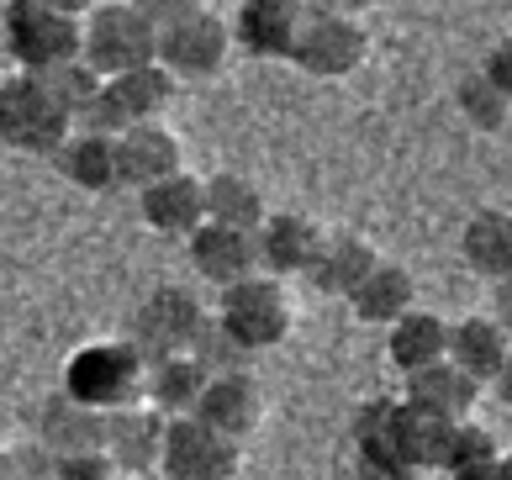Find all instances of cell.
<instances>
[{
	"label": "cell",
	"mask_w": 512,
	"mask_h": 480,
	"mask_svg": "<svg viewBox=\"0 0 512 480\" xmlns=\"http://www.w3.org/2000/svg\"><path fill=\"white\" fill-rule=\"evenodd\" d=\"M481 80L512 95V48H507V43H497V48L486 53V64H481Z\"/></svg>",
	"instance_id": "cell-34"
},
{
	"label": "cell",
	"mask_w": 512,
	"mask_h": 480,
	"mask_svg": "<svg viewBox=\"0 0 512 480\" xmlns=\"http://www.w3.org/2000/svg\"><path fill=\"white\" fill-rule=\"evenodd\" d=\"M74 132V117L43 74H11L0 85V138L16 153H53Z\"/></svg>",
	"instance_id": "cell-3"
},
{
	"label": "cell",
	"mask_w": 512,
	"mask_h": 480,
	"mask_svg": "<svg viewBox=\"0 0 512 480\" xmlns=\"http://www.w3.org/2000/svg\"><path fill=\"white\" fill-rule=\"evenodd\" d=\"M43 80H48V90L69 106V117H74V111H80V106L90 101V95H96V90L106 85V80H101V74L90 69L85 59H69V64H59V69H48Z\"/></svg>",
	"instance_id": "cell-31"
},
{
	"label": "cell",
	"mask_w": 512,
	"mask_h": 480,
	"mask_svg": "<svg viewBox=\"0 0 512 480\" xmlns=\"http://www.w3.org/2000/svg\"><path fill=\"white\" fill-rule=\"evenodd\" d=\"M243 465V444L212 433L201 417H169L159 444V475L164 480H233Z\"/></svg>",
	"instance_id": "cell-7"
},
{
	"label": "cell",
	"mask_w": 512,
	"mask_h": 480,
	"mask_svg": "<svg viewBox=\"0 0 512 480\" xmlns=\"http://www.w3.org/2000/svg\"><path fill=\"white\" fill-rule=\"evenodd\" d=\"M206 391V375L191 354H175V359H154L143 370V407H154L159 417H191L196 401Z\"/></svg>",
	"instance_id": "cell-22"
},
{
	"label": "cell",
	"mask_w": 512,
	"mask_h": 480,
	"mask_svg": "<svg viewBox=\"0 0 512 480\" xmlns=\"http://www.w3.org/2000/svg\"><path fill=\"white\" fill-rule=\"evenodd\" d=\"M206 322L212 317L201 312V296H191L185 285H159V291L138 306L127 343L143 354V364L175 359V354H191V343H196V333L206 328Z\"/></svg>",
	"instance_id": "cell-6"
},
{
	"label": "cell",
	"mask_w": 512,
	"mask_h": 480,
	"mask_svg": "<svg viewBox=\"0 0 512 480\" xmlns=\"http://www.w3.org/2000/svg\"><path fill=\"white\" fill-rule=\"evenodd\" d=\"M217 328L233 338L243 354H264V349H275V343H286V333L296 328V306H291L286 280L249 275V280L227 285L222 306H217Z\"/></svg>",
	"instance_id": "cell-2"
},
{
	"label": "cell",
	"mask_w": 512,
	"mask_h": 480,
	"mask_svg": "<svg viewBox=\"0 0 512 480\" xmlns=\"http://www.w3.org/2000/svg\"><path fill=\"white\" fill-rule=\"evenodd\" d=\"M53 164L69 185L90 190V196H106L117 190V138H101V132H69V138L53 148Z\"/></svg>",
	"instance_id": "cell-23"
},
{
	"label": "cell",
	"mask_w": 512,
	"mask_h": 480,
	"mask_svg": "<svg viewBox=\"0 0 512 480\" xmlns=\"http://www.w3.org/2000/svg\"><path fill=\"white\" fill-rule=\"evenodd\" d=\"M154 59L175 74V80H212V74H222L227 59H233V32H227L222 16H212L201 6L196 16H185V22L159 32Z\"/></svg>",
	"instance_id": "cell-9"
},
{
	"label": "cell",
	"mask_w": 512,
	"mask_h": 480,
	"mask_svg": "<svg viewBox=\"0 0 512 480\" xmlns=\"http://www.w3.org/2000/svg\"><path fill=\"white\" fill-rule=\"evenodd\" d=\"M312 0H243L233 16V48L254 53V59H291L301 22H307Z\"/></svg>",
	"instance_id": "cell-11"
},
{
	"label": "cell",
	"mask_w": 512,
	"mask_h": 480,
	"mask_svg": "<svg viewBox=\"0 0 512 480\" xmlns=\"http://www.w3.org/2000/svg\"><path fill=\"white\" fill-rule=\"evenodd\" d=\"M381 264V254L365 243V238H328L322 243V254L312 264V285L322 296H354L359 285H365V275Z\"/></svg>",
	"instance_id": "cell-27"
},
{
	"label": "cell",
	"mask_w": 512,
	"mask_h": 480,
	"mask_svg": "<svg viewBox=\"0 0 512 480\" xmlns=\"http://www.w3.org/2000/svg\"><path fill=\"white\" fill-rule=\"evenodd\" d=\"M185 169V143L164 122H132L117 138V190H148L154 180Z\"/></svg>",
	"instance_id": "cell-14"
},
{
	"label": "cell",
	"mask_w": 512,
	"mask_h": 480,
	"mask_svg": "<svg viewBox=\"0 0 512 480\" xmlns=\"http://www.w3.org/2000/svg\"><path fill=\"white\" fill-rule=\"evenodd\" d=\"M191 264L201 280H212L217 291L227 285L249 280V275H264L259 270V243L254 233H238V227H217V222H201L191 233Z\"/></svg>",
	"instance_id": "cell-16"
},
{
	"label": "cell",
	"mask_w": 512,
	"mask_h": 480,
	"mask_svg": "<svg viewBox=\"0 0 512 480\" xmlns=\"http://www.w3.org/2000/svg\"><path fill=\"white\" fill-rule=\"evenodd\" d=\"M143 354L127 338H101L74 349L64 364V396L90 412H117L143 396Z\"/></svg>",
	"instance_id": "cell-1"
},
{
	"label": "cell",
	"mask_w": 512,
	"mask_h": 480,
	"mask_svg": "<svg viewBox=\"0 0 512 480\" xmlns=\"http://www.w3.org/2000/svg\"><path fill=\"white\" fill-rule=\"evenodd\" d=\"M0 27H6V53L22 64V74H48L80 59V22L37 6V0H11Z\"/></svg>",
	"instance_id": "cell-5"
},
{
	"label": "cell",
	"mask_w": 512,
	"mask_h": 480,
	"mask_svg": "<svg viewBox=\"0 0 512 480\" xmlns=\"http://www.w3.org/2000/svg\"><path fill=\"white\" fill-rule=\"evenodd\" d=\"M476 401H481V386L444 359V364H433V370L407 375L402 407H407V412H423V417H439V422H470Z\"/></svg>",
	"instance_id": "cell-19"
},
{
	"label": "cell",
	"mask_w": 512,
	"mask_h": 480,
	"mask_svg": "<svg viewBox=\"0 0 512 480\" xmlns=\"http://www.w3.org/2000/svg\"><path fill=\"white\" fill-rule=\"evenodd\" d=\"M201 190H206V222H217V227L259 233V222L270 217V206H264V190H259L254 180L233 175V169H222V175H206Z\"/></svg>",
	"instance_id": "cell-26"
},
{
	"label": "cell",
	"mask_w": 512,
	"mask_h": 480,
	"mask_svg": "<svg viewBox=\"0 0 512 480\" xmlns=\"http://www.w3.org/2000/svg\"><path fill=\"white\" fill-rule=\"evenodd\" d=\"M53 480H117V465L90 449V454H69V459H53Z\"/></svg>",
	"instance_id": "cell-32"
},
{
	"label": "cell",
	"mask_w": 512,
	"mask_h": 480,
	"mask_svg": "<svg viewBox=\"0 0 512 480\" xmlns=\"http://www.w3.org/2000/svg\"><path fill=\"white\" fill-rule=\"evenodd\" d=\"M254 243H259V270L275 280H291V275H312L328 233L312 217H301V211H270L259 222Z\"/></svg>",
	"instance_id": "cell-13"
},
{
	"label": "cell",
	"mask_w": 512,
	"mask_h": 480,
	"mask_svg": "<svg viewBox=\"0 0 512 480\" xmlns=\"http://www.w3.org/2000/svg\"><path fill=\"white\" fill-rule=\"evenodd\" d=\"M106 85H111V95L122 101L127 122H159L164 111H169V101H175V90H180V80H175V74H169L159 59L127 69V74H117V80H106Z\"/></svg>",
	"instance_id": "cell-28"
},
{
	"label": "cell",
	"mask_w": 512,
	"mask_h": 480,
	"mask_svg": "<svg viewBox=\"0 0 512 480\" xmlns=\"http://www.w3.org/2000/svg\"><path fill=\"white\" fill-rule=\"evenodd\" d=\"M375 6V0H317V11H333V16H354V22H359V16H365Z\"/></svg>",
	"instance_id": "cell-35"
},
{
	"label": "cell",
	"mask_w": 512,
	"mask_h": 480,
	"mask_svg": "<svg viewBox=\"0 0 512 480\" xmlns=\"http://www.w3.org/2000/svg\"><path fill=\"white\" fill-rule=\"evenodd\" d=\"M386 354H391V364L402 375L433 370V364L449 359V322L439 312H407L402 322H391Z\"/></svg>",
	"instance_id": "cell-24"
},
{
	"label": "cell",
	"mask_w": 512,
	"mask_h": 480,
	"mask_svg": "<svg viewBox=\"0 0 512 480\" xmlns=\"http://www.w3.org/2000/svg\"><path fill=\"white\" fill-rule=\"evenodd\" d=\"M354 317L370 322V328H391V322H402L407 312H417V280L412 270H402V264H375V270L365 275V285L349 296Z\"/></svg>",
	"instance_id": "cell-21"
},
{
	"label": "cell",
	"mask_w": 512,
	"mask_h": 480,
	"mask_svg": "<svg viewBox=\"0 0 512 480\" xmlns=\"http://www.w3.org/2000/svg\"><path fill=\"white\" fill-rule=\"evenodd\" d=\"M0 480H27L22 470H16V459H11V454H0Z\"/></svg>",
	"instance_id": "cell-37"
},
{
	"label": "cell",
	"mask_w": 512,
	"mask_h": 480,
	"mask_svg": "<svg viewBox=\"0 0 512 480\" xmlns=\"http://www.w3.org/2000/svg\"><path fill=\"white\" fill-rule=\"evenodd\" d=\"M212 433L222 438H233V444H249L254 428L264 422V396L254 386V375L249 370H238V375H217V380H206V391L196 401V412Z\"/></svg>",
	"instance_id": "cell-15"
},
{
	"label": "cell",
	"mask_w": 512,
	"mask_h": 480,
	"mask_svg": "<svg viewBox=\"0 0 512 480\" xmlns=\"http://www.w3.org/2000/svg\"><path fill=\"white\" fill-rule=\"evenodd\" d=\"M164 422L154 407L132 401L101 417V454L117 465V475H154L159 470V444H164Z\"/></svg>",
	"instance_id": "cell-12"
},
{
	"label": "cell",
	"mask_w": 512,
	"mask_h": 480,
	"mask_svg": "<svg viewBox=\"0 0 512 480\" xmlns=\"http://www.w3.org/2000/svg\"><path fill=\"white\" fill-rule=\"evenodd\" d=\"M354 459H359V480H417V465L407 459L402 444V401H370L354 417Z\"/></svg>",
	"instance_id": "cell-10"
},
{
	"label": "cell",
	"mask_w": 512,
	"mask_h": 480,
	"mask_svg": "<svg viewBox=\"0 0 512 480\" xmlns=\"http://www.w3.org/2000/svg\"><path fill=\"white\" fill-rule=\"evenodd\" d=\"M101 417L106 412H90V407H80V401H69L59 391V396L43 401V412H37V444L53 459L90 454V449H101Z\"/></svg>",
	"instance_id": "cell-20"
},
{
	"label": "cell",
	"mask_w": 512,
	"mask_h": 480,
	"mask_svg": "<svg viewBox=\"0 0 512 480\" xmlns=\"http://www.w3.org/2000/svg\"><path fill=\"white\" fill-rule=\"evenodd\" d=\"M454 101H460L465 122H470V127H481V132H502V127H507V117H512V95H507V90H497V85H486L481 74H470Z\"/></svg>",
	"instance_id": "cell-29"
},
{
	"label": "cell",
	"mask_w": 512,
	"mask_h": 480,
	"mask_svg": "<svg viewBox=\"0 0 512 480\" xmlns=\"http://www.w3.org/2000/svg\"><path fill=\"white\" fill-rule=\"evenodd\" d=\"M365 59H370V32L354 16H333V11L307 6V22H301L291 64H301L317 80H349Z\"/></svg>",
	"instance_id": "cell-8"
},
{
	"label": "cell",
	"mask_w": 512,
	"mask_h": 480,
	"mask_svg": "<svg viewBox=\"0 0 512 480\" xmlns=\"http://www.w3.org/2000/svg\"><path fill=\"white\" fill-rule=\"evenodd\" d=\"M159 32L143 22L127 0H111V6H90L80 22V59L101 74V80H117V74L154 64Z\"/></svg>",
	"instance_id": "cell-4"
},
{
	"label": "cell",
	"mask_w": 512,
	"mask_h": 480,
	"mask_svg": "<svg viewBox=\"0 0 512 480\" xmlns=\"http://www.w3.org/2000/svg\"><path fill=\"white\" fill-rule=\"evenodd\" d=\"M127 6L138 11L154 32H164V27L185 22V16H196V11H201V0H127Z\"/></svg>",
	"instance_id": "cell-33"
},
{
	"label": "cell",
	"mask_w": 512,
	"mask_h": 480,
	"mask_svg": "<svg viewBox=\"0 0 512 480\" xmlns=\"http://www.w3.org/2000/svg\"><path fill=\"white\" fill-rule=\"evenodd\" d=\"M191 359L201 364V375H206V380L249 370V354H243L238 343H233V338H227V333L217 328V322H206V328L196 333V343H191Z\"/></svg>",
	"instance_id": "cell-30"
},
{
	"label": "cell",
	"mask_w": 512,
	"mask_h": 480,
	"mask_svg": "<svg viewBox=\"0 0 512 480\" xmlns=\"http://www.w3.org/2000/svg\"><path fill=\"white\" fill-rule=\"evenodd\" d=\"M37 6H48V11H59V16H69V22H85V11L96 6V0H37Z\"/></svg>",
	"instance_id": "cell-36"
},
{
	"label": "cell",
	"mask_w": 512,
	"mask_h": 480,
	"mask_svg": "<svg viewBox=\"0 0 512 480\" xmlns=\"http://www.w3.org/2000/svg\"><path fill=\"white\" fill-rule=\"evenodd\" d=\"M449 364L460 375H470L476 386L486 380H507V364H512V338L497 317H465L449 328Z\"/></svg>",
	"instance_id": "cell-18"
},
{
	"label": "cell",
	"mask_w": 512,
	"mask_h": 480,
	"mask_svg": "<svg viewBox=\"0 0 512 480\" xmlns=\"http://www.w3.org/2000/svg\"><path fill=\"white\" fill-rule=\"evenodd\" d=\"M138 206H143V222L164 238H191L196 227L206 222V190L201 175L191 169H175V175L154 180L148 190H138Z\"/></svg>",
	"instance_id": "cell-17"
},
{
	"label": "cell",
	"mask_w": 512,
	"mask_h": 480,
	"mask_svg": "<svg viewBox=\"0 0 512 480\" xmlns=\"http://www.w3.org/2000/svg\"><path fill=\"white\" fill-rule=\"evenodd\" d=\"M460 254L476 275L486 280H507L512 275V217L497 206H481L460 233Z\"/></svg>",
	"instance_id": "cell-25"
}]
</instances>
